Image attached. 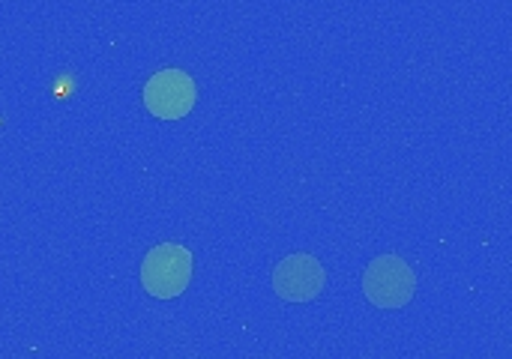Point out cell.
Here are the masks:
<instances>
[{
    "label": "cell",
    "instance_id": "obj_1",
    "mask_svg": "<svg viewBox=\"0 0 512 359\" xmlns=\"http://www.w3.org/2000/svg\"><path fill=\"white\" fill-rule=\"evenodd\" d=\"M192 282V252L180 243H162L141 264V285L156 300L180 297Z\"/></svg>",
    "mask_w": 512,
    "mask_h": 359
},
{
    "label": "cell",
    "instance_id": "obj_4",
    "mask_svg": "<svg viewBox=\"0 0 512 359\" xmlns=\"http://www.w3.org/2000/svg\"><path fill=\"white\" fill-rule=\"evenodd\" d=\"M327 273L315 255H288L273 270V291L285 303H312L324 291Z\"/></svg>",
    "mask_w": 512,
    "mask_h": 359
},
{
    "label": "cell",
    "instance_id": "obj_3",
    "mask_svg": "<svg viewBox=\"0 0 512 359\" xmlns=\"http://www.w3.org/2000/svg\"><path fill=\"white\" fill-rule=\"evenodd\" d=\"M198 87L183 69H162L144 84V108L159 120H180L195 108Z\"/></svg>",
    "mask_w": 512,
    "mask_h": 359
},
{
    "label": "cell",
    "instance_id": "obj_2",
    "mask_svg": "<svg viewBox=\"0 0 512 359\" xmlns=\"http://www.w3.org/2000/svg\"><path fill=\"white\" fill-rule=\"evenodd\" d=\"M363 294L378 309H402L417 294V276L399 255H381L363 273Z\"/></svg>",
    "mask_w": 512,
    "mask_h": 359
}]
</instances>
